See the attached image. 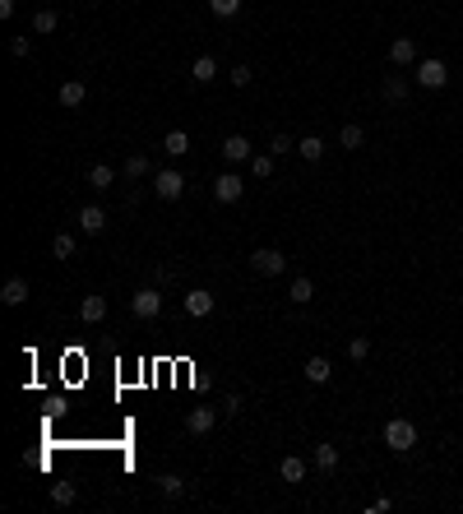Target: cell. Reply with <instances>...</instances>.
<instances>
[{
    "instance_id": "cell-21",
    "label": "cell",
    "mask_w": 463,
    "mask_h": 514,
    "mask_svg": "<svg viewBox=\"0 0 463 514\" xmlns=\"http://www.w3.org/2000/svg\"><path fill=\"white\" fill-rule=\"evenodd\" d=\"M75 250H79L75 232H56V236H51V255H56V259H70Z\"/></svg>"
},
{
    "instance_id": "cell-31",
    "label": "cell",
    "mask_w": 463,
    "mask_h": 514,
    "mask_svg": "<svg viewBox=\"0 0 463 514\" xmlns=\"http://www.w3.org/2000/svg\"><path fill=\"white\" fill-rule=\"evenodd\" d=\"M209 10L218 14V19H231V14L241 10V0H209Z\"/></svg>"
},
{
    "instance_id": "cell-5",
    "label": "cell",
    "mask_w": 463,
    "mask_h": 514,
    "mask_svg": "<svg viewBox=\"0 0 463 514\" xmlns=\"http://www.w3.org/2000/svg\"><path fill=\"white\" fill-rule=\"evenodd\" d=\"M153 195L158 200H181L186 195V176L181 172H153Z\"/></svg>"
},
{
    "instance_id": "cell-22",
    "label": "cell",
    "mask_w": 463,
    "mask_h": 514,
    "mask_svg": "<svg viewBox=\"0 0 463 514\" xmlns=\"http://www.w3.org/2000/svg\"><path fill=\"white\" fill-rule=\"evenodd\" d=\"M310 458H315V468H320V473H334V468H338V445H315V454H310Z\"/></svg>"
},
{
    "instance_id": "cell-25",
    "label": "cell",
    "mask_w": 463,
    "mask_h": 514,
    "mask_svg": "<svg viewBox=\"0 0 463 514\" xmlns=\"http://www.w3.org/2000/svg\"><path fill=\"white\" fill-rule=\"evenodd\" d=\"M125 176H130V181H139V176H148V172H153V167H148V158H144V153H134V158H125Z\"/></svg>"
},
{
    "instance_id": "cell-36",
    "label": "cell",
    "mask_w": 463,
    "mask_h": 514,
    "mask_svg": "<svg viewBox=\"0 0 463 514\" xmlns=\"http://www.w3.org/2000/svg\"><path fill=\"white\" fill-rule=\"evenodd\" d=\"M222 413H231V417L241 413V394H227V399H222Z\"/></svg>"
},
{
    "instance_id": "cell-3",
    "label": "cell",
    "mask_w": 463,
    "mask_h": 514,
    "mask_svg": "<svg viewBox=\"0 0 463 514\" xmlns=\"http://www.w3.org/2000/svg\"><path fill=\"white\" fill-rule=\"evenodd\" d=\"M250 269L255 274H265V278H278L287 269V255L283 250H274V246H260V250H250Z\"/></svg>"
},
{
    "instance_id": "cell-16",
    "label": "cell",
    "mask_w": 463,
    "mask_h": 514,
    "mask_svg": "<svg viewBox=\"0 0 463 514\" xmlns=\"http://www.w3.org/2000/svg\"><path fill=\"white\" fill-rule=\"evenodd\" d=\"M287 302H297V306H306V302H315V283L301 274V278H292V288H287Z\"/></svg>"
},
{
    "instance_id": "cell-14",
    "label": "cell",
    "mask_w": 463,
    "mask_h": 514,
    "mask_svg": "<svg viewBox=\"0 0 463 514\" xmlns=\"http://www.w3.org/2000/svg\"><path fill=\"white\" fill-rule=\"evenodd\" d=\"M79 320H84V324L107 320V297H84V302H79Z\"/></svg>"
},
{
    "instance_id": "cell-6",
    "label": "cell",
    "mask_w": 463,
    "mask_h": 514,
    "mask_svg": "<svg viewBox=\"0 0 463 514\" xmlns=\"http://www.w3.org/2000/svg\"><path fill=\"white\" fill-rule=\"evenodd\" d=\"M241 195H246V181L236 176V172H222V176L213 181V200L218 204H236Z\"/></svg>"
},
{
    "instance_id": "cell-9",
    "label": "cell",
    "mask_w": 463,
    "mask_h": 514,
    "mask_svg": "<svg viewBox=\"0 0 463 514\" xmlns=\"http://www.w3.org/2000/svg\"><path fill=\"white\" fill-rule=\"evenodd\" d=\"M186 311L195 315V320L213 315V292H209V288H190V292H186Z\"/></svg>"
},
{
    "instance_id": "cell-23",
    "label": "cell",
    "mask_w": 463,
    "mask_h": 514,
    "mask_svg": "<svg viewBox=\"0 0 463 514\" xmlns=\"http://www.w3.org/2000/svg\"><path fill=\"white\" fill-rule=\"evenodd\" d=\"M163 148L172 158H181V153H190V134L186 130H167V139H163Z\"/></svg>"
},
{
    "instance_id": "cell-19",
    "label": "cell",
    "mask_w": 463,
    "mask_h": 514,
    "mask_svg": "<svg viewBox=\"0 0 463 514\" xmlns=\"http://www.w3.org/2000/svg\"><path fill=\"white\" fill-rule=\"evenodd\" d=\"M380 93H385V102H403V98H408V79H403V75H389L385 84H380Z\"/></svg>"
},
{
    "instance_id": "cell-28",
    "label": "cell",
    "mask_w": 463,
    "mask_h": 514,
    "mask_svg": "<svg viewBox=\"0 0 463 514\" xmlns=\"http://www.w3.org/2000/svg\"><path fill=\"white\" fill-rule=\"evenodd\" d=\"M362 139H366L362 125H343V130H338V144L343 148H362Z\"/></svg>"
},
{
    "instance_id": "cell-18",
    "label": "cell",
    "mask_w": 463,
    "mask_h": 514,
    "mask_svg": "<svg viewBox=\"0 0 463 514\" xmlns=\"http://www.w3.org/2000/svg\"><path fill=\"white\" fill-rule=\"evenodd\" d=\"M278 473H283V482H306V458L287 454L283 463H278Z\"/></svg>"
},
{
    "instance_id": "cell-11",
    "label": "cell",
    "mask_w": 463,
    "mask_h": 514,
    "mask_svg": "<svg viewBox=\"0 0 463 514\" xmlns=\"http://www.w3.org/2000/svg\"><path fill=\"white\" fill-rule=\"evenodd\" d=\"M56 98H61V107H84V98H89V84H84V79H65Z\"/></svg>"
},
{
    "instance_id": "cell-4",
    "label": "cell",
    "mask_w": 463,
    "mask_h": 514,
    "mask_svg": "<svg viewBox=\"0 0 463 514\" xmlns=\"http://www.w3.org/2000/svg\"><path fill=\"white\" fill-rule=\"evenodd\" d=\"M130 311L139 315V320H158V315H163V292L158 288H139L130 297Z\"/></svg>"
},
{
    "instance_id": "cell-30",
    "label": "cell",
    "mask_w": 463,
    "mask_h": 514,
    "mask_svg": "<svg viewBox=\"0 0 463 514\" xmlns=\"http://www.w3.org/2000/svg\"><path fill=\"white\" fill-rule=\"evenodd\" d=\"M75 496H79V491L70 487V482H56V487H51V501H56V505H75Z\"/></svg>"
},
{
    "instance_id": "cell-15",
    "label": "cell",
    "mask_w": 463,
    "mask_h": 514,
    "mask_svg": "<svg viewBox=\"0 0 463 514\" xmlns=\"http://www.w3.org/2000/svg\"><path fill=\"white\" fill-rule=\"evenodd\" d=\"M0 302H5V306H23V302H28V278H5Z\"/></svg>"
},
{
    "instance_id": "cell-7",
    "label": "cell",
    "mask_w": 463,
    "mask_h": 514,
    "mask_svg": "<svg viewBox=\"0 0 463 514\" xmlns=\"http://www.w3.org/2000/svg\"><path fill=\"white\" fill-rule=\"evenodd\" d=\"M213 422H218V408H190L186 413V431L190 436H209Z\"/></svg>"
},
{
    "instance_id": "cell-1",
    "label": "cell",
    "mask_w": 463,
    "mask_h": 514,
    "mask_svg": "<svg viewBox=\"0 0 463 514\" xmlns=\"http://www.w3.org/2000/svg\"><path fill=\"white\" fill-rule=\"evenodd\" d=\"M385 445L394 449V454H408V449L417 445V426H412L408 417H389L385 422Z\"/></svg>"
},
{
    "instance_id": "cell-32",
    "label": "cell",
    "mask_w": 463,
    "mask_h": 514,
    "mask_svg": "<svg viewBox=\"0 0 463 514\" xmlns=\"http://www.w3.org/2000/svg\"><path fill=\"white\" fill-rule=\"evenodd\" d=\"M348 357L366 361V357H371V338H353V343H348Z\"/></svg>"
},
{
    "instance_id": "cell-17",
    "label": "cell",
    "mask_w": 463,
    "mask_h": 514,
    "mask_svg": "<svg viewBox=\"0 0 463 514\" xmlns=\"http://www.w3.org/2000/svg\"><path fill=\"white\" fill-rule=\"evenodd\" d=\"M213 75H218V60H213V56H195L190 79H195V84H213Z\"/></svg>"
},
{
    "instance_id": "cell-20",
    "label": "cell",
    "mask_w": 463,
    "mask_h": 514,
    "mask_svg": "<svg viewBox=\"0 0 463 514\" xmlns=\"http://www.w3.org/2000/svg\"><path fill=\"white\" fill-rule=\"evenodd\" d=\"M297 153L306 158V162H320L324 158V139L320 134H306V139H297Z\"/></svg>"
},
{
    "instance_id": "cell-2",
    "label": "cell",
    "mask_w": 463,
    "mask_h": 514,
    "mask_svg": "<svg viewBox=\"0 0 463 514\" xmlns=\"http://www.w3.org/2000/svg\"><path fill=\"white\" fill-rule=\"evenodd\" d=\"M412 79H417L421 89H445V84H450V65H445L440 56H431V60H417Z\"/></svg>"
},
{
    "instance_id": "cell-27",
    "label": "cell",
    "mask_w": 463,
    "mask_h": 514,
    "mask_svg": "<svg viewBox=\"0 0 463 514\" xmlns=\"http://www.w3.org/2000/svg\"><path fill=\"white\" fill-rule=\"evenodd\" d=\"M158 491H163L167 501H181V496H186V482L181 477H158Z\"/></svg>"
},
{
    "instance_id": "cell-24",
    "label": "cell",
    "mask_w": 463,
    "mask_h": 514,
    "mask_svg": "<svg viewBox=\"0 0 463 514\" xmlns=\"http://www.w3.org/2000/svg\"><path fill=\"white\" fill-rule=\"evenodd\" d=\"M250 176L255 181H269V176H274V153H255L250 158Z\"/></svg>"
},
{
    "instance_id": "cell-26",
    "label": "cell",
    "mask_w": 463,
    "mask_h": 514,
    "mask_svg": "<svg viewBox=\"0 0 463 514\" xmlns=\"http://www.w3.org/2000/svg\"><path fill=\"white\" fill-rule=\"evenodd\" d=\"M56 23H61V14H56V10H37L33 14V33H56Z\"/></svg>"
},
{
    "instance_id": "cell-29",
    "label": "cell",
    "mask_w": 463,
    "mask_h": 514,
    "mask_svg": "<svg viewBox=\"0 0 463 514\" xmlns=\"http://www.w3.org/2000/svg\"><path fill=\"white\" fill-rule=\"evenodd\" d=\"M111 181H116V172H111V167H102V162H98V167L89 172V186H98V191H107Z\"/></svg>"
},
{
    "instance_id": "cell-34",
    "label": "cell",
    "mask_w": 463,
    "mask_h": 514,
    "mask_svg": "<svg viewBox=\"0 0 463 514\" xmlns=\"http://www.w3.org/2000/svg\"><path fill=\"white\" fill-rule=\"evenodd\" d=\"M33 51V37H14L10 42V56H28Z\"/></svg>"
},
{
    "instance_id": "cell-33",
    "label": "cell",
    "mask_w": 463,
    "mask_h": 514,
    "mask_svg": "<svg viewBox=\"0 0 463 514\" xmlns=\"http://www.w3.org/2000/svg\"><path fill=\"white\" fill-rule=\"evenodd\" d=\"M227 79H231V84H236V89H250V79H255V75H250V65H236V70H231Z\"/></svg>"
},
{
    "instance_id": "cell-10",
    "label": "cell",
    "mask_w": 463,
    "mask_h": 514,
    "mask_svg": "<svg viewBox=\"0 0 463 514\" xmlns=\"http://www.w3.org/2000/svg\"><path fill=\"white\" fill-rule=\"evenodd\" d=\"M389 60H394L398 70L417 65V42H412V37H394V42H389Z\"/></svg>"
},
{
    "instance_id": "cell-35",
    "label": "cell",
    "mask_w": 463,
    "mask_h": 514,
    "mask_svg": "<svg viewBox=\"0 0 463 514\" xmlns=\"http://www.w3.org/2000/svg\"><path fill=\"white\" fill-rule=\"evenodd\" d=\"M287 148H297L287 134H274V144H269V153H287Z\"/></svg>"
},
{
    "instance_id": "cell-12",
    "label": "cell",
    "mask_w": 463,
    "mask_h": 514,
    "mask_svg": "<svg viewBox=\"0 0 463 514\" xmlns=\"http://www.w3.org/2000/svg\"><path fill=\"white\" fill-rule=\"evenodd\" d=\"M222 158H227V162H250V139H246V134H227V139H222Z\"/></svg>"
},
{
    "instance_id": "cell-8",
    "label": "cell",
    "mask_w": 463,
    "mask_h": 514,
    "mask_svg": "<svg viewBox=\"0 0 463 514\" xmlns=\"http://www.w3.org/2000/svg\"><path fill=\"white\" fill-rule=\"evenodd\" d=\"M79 232H89V236L107 232V213H102V204H84V209H79Z\"/></svg>"
},
{
    "instance_id": "cell-13",
    "label": "cell",
    "mask_w": 463,
    "mask_h": 514,
    "mask_svg": "<svg viewBox=\"0 0 463 514\" xmlns=\"http://www.w3.org/2000/svg\"><path fill=\"white\" fill-rule=\"evenodd\" d=\"M301 375H306L310 385H329L334 366H329V357H306V366H301Z\"/></svg>"
}]
</instances>
